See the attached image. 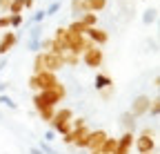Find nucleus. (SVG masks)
<instances>
[{"instance_id":"39448f33","label":"nucleus","mask_w":160,"mask_h":154,"mask_svg":"<svg viewBox=\"0 0 160 154\" xmlns=\"http://www.w3.org/2000/svg\"><path fill=\"white\" fill-rule=\"evenodd\" d=\"M89 45H91V43H89V38H87L85 34H69V31H67V40H65L67 51H71V54H76V56H82V51H85Z\"/></svg>"},{"instance_id":"f3484780","label":"nucleus","mask_w":160,"mask_h":154,"mask_svg":"<svg viewBox=\"0 0 160 154\" xmlns=\"http://www.w3.org/2000/svg\"><path fill=\"white\" fill-rule=\"evenodd\" d=\"M76 20H80V25L85 29H93L98 25V13H82L80 18H76Z\"/></svg>"},{"instance_id":"9d476101","label":"nucleus","mask_w":160,"mask_h":154,"mask_svg":"<svg viewBox=\"0 0 160 154\" xmlns=\"http://www.w3.org/2000/svg\"><path fill=\"white\" fill-rule=\"evenodd\" d=\"M85 36L89 38V43H91V45H96V47H102V45H107V43H109V34H107L105 29H100V27L87 29V34H85Z\"/></svg>"},{"instance_id":"ea45409f","label":"nucleus","mask_w":160,"mask_h":154,"mask_svg":"<svg viewBox=\"0 0 160 154\" xmlns=\"http://www.w3.org/2000/svg\"><path fill=\"white\" fill-rule=\"evenodd\" d=\"M29 154H42V152H40L38 147H31V150H29Z\"/></svg>"},{"instance_id":"423d86ee","label":"nucleus","mask_w":160,"mask_h":154,"mask_svg":"<svg viewBox=\"0 0 160 154\" xmlns=\"http://www.w3.org/2000/svg\"><path fill=\"white\" fill-rule=\"evenodd\" d=\"M80 61H82L87 67H91V69H98V67H102V63H105V54H102V49H100V47L89 45V47L82 51Z\"/></svg>"},{"instance_id":"72a5a7b5","label":"nucleus","mask_w":160,"mask_h":154,"mask_svg":"<svg viewBox=\"0 0 160 154\" xmlns=\"http://www.w3.org/2000/svg\"><path fill=\"white\" fill-rule=\"evenodd\" d=\"M11 27V18H9V13H2L0 16V29H9Z\"/></svg>"},{"instance_id":"f257e3e1","label":"nucleus","mask_w":160,"mask_h":154,"mask_svg":"<svg viewBox=\"0 0 160 154\" xmlns=\"http://www.w3.org/2000/svg\"><path fill=\"white\" fill-rule=\"evenodd\" d=\"M67 96V89L62 83H56L51 89H45V92H36L31 103L33 105H47V107H58V103H62Z\"/></svg>"},{"instance_id":"a211bd4d","label":"nucleus","mask_w":160,"mask_h":154,"mask_svg":"<svg viewBox=\"0 0 160 154\" xmlns=\"http://www.w3.org/2000/svg\"><path fill=\"white\" fill-rule=\"evenodd\" d=\"M120 125L125 127V132H133V127H136V119L131 116L129 112H122V114H120Z\"/></svg>"},{"instance_id":"0eeeda50","label":"nucleus","mask_w":160,"mask_h":154,"mask_svg":"<svg viewBox=\"0 0 160 154\" xmlns=\"http://www.w3.org/2000/svg\"><path fill=\"white\" fill-rule=\"evenodd\" d=\"M149 105H151V98L147 94H140V96H136V98L131 101V107L127 109L133 119H140V116H145V114L149 112Z\"/></svg>"},{"instance_id":"7c9ffc66","label":"nucleus","mask_w":160,"mask_h":154,"mask_svg":"<svg viewBox=\"0 0 160 154\" xmlns=\"http://www.w3.org/2000/svg\"><path fill=\"white\" fill-rule=\"evenodd\" d=\"M45 18H47V16H45V11H36V13L31 16V20H29V23H31V25H40V23L45 20Z\"/></svg>"},{"instance_id":"e433bc0d","label":"nucleus","mask_w":160,"mask_h":154,"mask_svg":"<svg viewBox=\"0 0 160 154\" xmlns=\"http://www.w3.org/2000/svg\"><path fill=\"white\" fill-rule=\"evenodd\" d=\"M111 94H113V87H107V89H102V98H109Z\"/></svg>"},{"instance_id":"412c9836","label":"nucleus","mask_w":160,"mask_h":154,"mask_svg":"<svg viewBox=\"0 0 160 154\" xmlns=\"http://www.w3.org/2000/svg\"><path fill=\"white\" fill-rule=\"evenodd\" d=\"M62 61H65V67H78L80 56H76V54H71V51H65V54H62Z\"/></svg>"},{"instance_id":"ddd939ff","label":"nucleus","mask_w":160,"mask_h":154,"mask_svg":"<svg viewBox=\"0 0 160 154\" xmlns=\"http://www.w3.org/2000/svg\"><path fill=\"white\" fill-rule=\"evenodd\" d=\"M40 38H42V27L40 25H33V29L29 31V40H27V47L31 51H40Z\"/></svg>"},{"instance_id":"a19ab883","label":"nucleus","mask_w":160,"mask_h":154,"mask_svg":"<svg viewBox=\"0 0 160 154\" xmlns=\"http://www.w3.org/2000/svg\"><path fill=\"white\" fill-rule=\"evenodd\" d=\"M89 154H102V152H89Z\"/></svg>"},{"instance_id":"4468645a","label":"nucleus","mask_w":160,"mask_h":154,"mask_svg":"<svg viewBox=\"0 0 160 154\" xmlns=\"http://www.w3.org/2000/svg\"><path fill=\"white\" fill-rule=\"evenodd\" d=\"M93 87H96L98 92H102V89H107V87H113V81L109 78L107 74L98 72V74H96V81H93Z\"/></svg>"},{"instance_id":"6ab92c4d","label":"nucleus","mask_w":160,"mask_h":154,"mask_svg":"<svg viewBox=\"0 0 160 154\" xmlns=\"http://www.w3.org/2000/svg\"><path fill=\"white\" fill-rule=\"evenodd\" d=\"M116 145H118V139L107 136V139H105V143H102V147H100L98 152H102V154H113V152H116Z\"/></svg>"},{"instance_id":"cd10ccee","label":"nucleus","mask_w":160,"mask_h":154,"mask_svg":"<svg viewBox=\"0 0 160 154\" xmlns=\"http://www.w3.org/2000/svg\"><path fill=\"white\" fill-rule=\"evenodd\" d=\"M0 103L7 105V107H9V109H13V112L18 109V103H13V98H9L7 94H0Z\"/></svg>"},{"instance_id":"6e6552de","label":"nucleus","mask_w":160,"mask_h":154,"mask_svg":"<svg viewBox=\"0 0 160 154\" xmlns=\"http://www.w3.org/2000/svg\"><path fill=\"white\" fill-rule=\"evenodd\" d=\"M107 136H109V134H107L105 130H91V132H89V136H87V147H85V150H89V152H98L100 147H102V143H105Z\"/></svg>"},{"instance_id":"1a4fd4ad","label":"nucleus","mask_w":160,"mask_h":154,"mask_svg":"<svg viewBox=\"0 0 160 154\" xmlns=\"http://www.w3.org/2000/svg\"><path fill=\"white\" fill-rule=\"evenodd\" d=\"M133 141H136V134L133 132H125L122 136L118 139V145H116V152L113 154H131Z\"/></svg>"},{"instance_id":"aec40b11","label":"nucleus","mask_w":160,"mask_h":154,"mask_svg":"<svg viewBox=\"0 0 160 154\" xmlns=\"http://www.w3.org/2000/svg\"><path fill=\"white\" fill-rule=\"evenodd\" d=\"M40 72H47L45 69V51H38L33 56V74H40Z\"/></svg>"},{"instance_id":"20e7f679","label":"nucleus","mask_w":160,"mask_h":154,"mask_svg":"<svg viewBox=\"0 0 160 154\" xmlns=\"http://www.w3.org/2000/svg\"><path fill=\"white\" fill-rule=\"evenodd\" d=\"M133 147L138 150V154H153V150H156L153 130H151V127H145L142 132H140V136H136Z\"/></svg>"},{"instance_id":"9b49d317","label":"nucleus","mask_w":160,"mask_h":154,"mask_svg":"<svg viewBox=\"0 0 160 154\" xmlns=\"http://www.w3.org/2000/svg\"><path fill=\"white\" fill-rule=\"evenodd\" d=\"M18 43V34L16 31H5L2 38H0V56H7Z\"/></svg>"},{"instance_id":"dca6fc26","label":"nucleus","mask_w":160,"mask_h":154,"mask_svg":"<svg viewBox=\"0 0 160 154\" xmlns=\"http://www.w3.org/2000/svg\"><path fill=\"white\" fill-rule=\"evenodd\" d=\"M107 7V0H85V11L87 13H98Z\"/></svg>"},{"instance_id":"5701e85b","label":"nucleus","mask_w":160,"mask_h":154,"mask_svg":"<svg viewBox=\"0 0 160 154\" xmlns=\"http://www.w3.org/2000/svg\"><path fill=\"white\" fill-rule=\"evenodd\" d=\"M25 11V5H22V0H11V5H9V11L7 13H22Z\"/></svg>"},{"instance_id":"bb28decb","label":"nucleus","mask_w":160,"mask_h":154,"mask_svg":"<svg viewBox=\"0 0 160 154\" xmlns=\"http://www.w3.org/2000/svg\"><path fill=\"white\" fill-rule=\"evenodd\" d=\"M147 114H151V119H158V114H160V101L158 98H151V105H149Z\"/></svg>"},{"instance_id":"f8f14e48","label":"nucleus","mask_w":160,"mask_h":154,"mask_svg":"<svg viewBox=\"0 0 160 154\" xmlns=\"http://www.w3.org/2000/svg\"><path fill=\"white\" fill-rule=\"evenodd\" d=\"M62 67H65V61H62V56L45 51V69H47V72H53V74H58V72L62 69Z\"/></svg>"},{"instance_id":"f03ea898","label":"nucleus","mask_w":160,"mask_h":154,"mask_svg":"<svg viewBox=\"0 0 160 154\" xmlns=\"http://www.w3.org/2000/svg\"><path fill=\"white\" fill-rule=\"evenodd\" d=\"M71 119H73V109L71 107H60V109H56L49 125H51V130L58 134V136H65V134L71 132Z\"/></svg>"},{"instance_id":"c85d7f7f","label":"nucleus","mask_w":160,"mask_h":154,"mask_svg":"<svg viewBox=\"0 0 160 154\" xmlns=\"http://www.w3.org/2000/svg\"><path fill=\"white\" fill-rule=\"evenodd\" d=\"M38 150L42 152V154H58L53 147H51V143H45V141H40V145H38Z\"/></svg>"},{"instance_id":"2eb2a0df","label":"nucleus","mask_w":160,"mask_h":154,"mask_svg":"<svg viewBox=\"0 0 160 154\" xmlns=\"http://www.w3.org/2000/svg\"><path fill=\"white\" fill-rule=\"evenodd\" d=\"M33 109L38 112V116L42 119L45 123H49V121L53 119V114H56V109H58V107H47V105H33Z\"/></svg>"},{"instance_id":"393cba45","label":"nucleus","mask_w":160,"mask_h":154,"mask_svg":"<svg viewBox=\"0 0 160 154\" xmlns=\"http://www.w3.org/2000/svg\"><path fill=\"white\" fill-rule=\"evenodd\" d=\"M156 13H158L156 9H147V11L142 13V23H145V25H151V23H156V18H158Z\"/></svg>"},{"instance_id":"7ed1b4c3","label":"nucleus","mask_w":160,"mask_h":154,"mask_svg":"<svg viewBox=\"0 0 160 154\" xmlns=\"http://www.w3.org/2000/svg\"><path fill=\"white\" fill-rule=\"evenodd\" d=\"M58 81V74L53 72H40V74H31L29 76V87L33 92H45V89H51Z\"/></svg>"},{"instance_id":"f704fd0d","label":"nucleus","mask_w":160,"mask_h":154,"mask_svg":"<svg viewBox=\"0 0 160 154\" xmlns=\"http://www.w3.org/2000/svg\"><path fill=\"white\" fill-rule=\"evenodd\" d=\"M56 136H58V134H56L53 130H47V132H45V143H53Z\"/></svg>"},{"instance_id":"c9c22d12","label":"nucleus","mask_w":160,"mask_h":154,"mask_svg":"<svg viewBox=\"0 0 160 154\" xmlns=\"http://www.w3.org/2000/svg\"><path fill=\"white\" fill-rule=\"evenodd\" d=\"M9 5H11V0H0V11L7 13L9 11Z\"/></svg>"},{"instance_id":"58836bf2","label":"nucleus","mask_w":160,"mask_h":154,"mask_svg":"<svg viewBox=\"0 0 160 154\" xmlns=\"http://www.w3.org/2000/svg\"><path fill=\"white\" fill-rule=\"evenodd\" d=\"M7 92V83H0V94H5Z\"/></svg>"},{"instance_id":"b1692460","label":"nucleus","mask_w":160,"mask_h":154,"mask_svg":"<svg viewBox=\"0 0 160 154\" xmlns=\"http://www.w3.org/2000/svg\"><path fill=\"white\" fill-rule=\"evenodd\" d=\"M53 40H58V43H62L65 45V40H67V27H58L56 31H53Z\"/></svg>"},{"instance_id":"2f4dec72","label":"nucleus","mask_w":160,"mask_h":154,"mask_svg":"<svg viewBox=\"0 0 160 154\" xmlns=\"http://www.w3.org/2000/svg\"><path fill=\"white\" fill-rule=\"evenodd\" d=\"M9 18H11V27L16 29V27H20V25H22V20H25V18H22V13H9Z\"/></svg>"},{"instance_id":"473e14b6","label":"nucleus","mask_w":160,"mask_h":154,"mask_svg":"<svg viewBox=\"0 0 160 154\" xmlns=\"http://www.w3.org/2000/svg\"><path fill=\"white\" fill-rule=\"evenodd\" d=\"M56 11H60V0H53L49 5V9H45V16H53Z\"/></svg>"},{"instance_id":"c756f323","label":"nucleus","mask_w":160,"mask_h":154,"mask_svg":"<svg viewBox=\"0 0 160 154\" xmlns=\"http://www.w3.org/2000/svg\"><path fill=\"white\" fill-rule=\"evenodd\" d=\"M87 125V119H82V116H80V119H71V130H80V127H85Z\"/></svg>"},{"instance_id":"a878e982","label":"nucleus","mask_w":160,"mask_h":154,"mask_svg":"<svg viewBox=\"0 0 160 154\" xmlns=\"http://www.w3.org/2000/svg\"><path fill=\"white\" fill-rule=\"evenodd\" d=\"M67 31H69V34H87V29L80 25V20H73V23L67 27Z\"/></svg>"},{"instance_id":"4be33fe9","label":"nucleus","mask_w":160,"mask_h":154,"mask_svg":"<svg viewBox=\"0 0 160 154\" xmlns=\"http://www.w3.org/2000/svg\"><path fill=\"white\" fill-rule=\"evenodd\" d=\"M71 13L76 18H80L82 13H87L85 11V0H71Z\"/></svg>"},{"instance_id":"4c0bfd02","label":"nucleus","mask_w":160,"mask_h":154,"mask_svg":"<svg viewBox=\"0 0 160 154\" xmlns=\"http://www.w3.org/2000/svg\"><path fill=\"white\" fill-rule=\"evenodd\" d=\"M22 5H25V9H31L33 7V0H22Z\"/></svg>"}]
</instances>
